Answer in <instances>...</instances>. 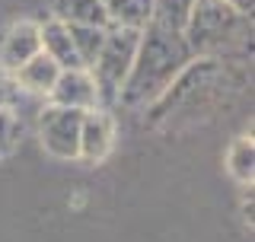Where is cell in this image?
I'll use <instances>...</instances> for the list:
<instances>
[{
  "label": "cell",
  "instance_id": "cell-10",
  "mask_svg": "<svg viewBox=\"0 0 255 242\" xmlns=\"http://www.w3.org/2000/svg\"><path fill=\"white\" fill-rule=\"evenodd\" d=\"M58 74H61L58 64L48 58V54L38 51L35 58H29L13 77H16V86H19V90H26L32 96H48L51 86H54V80H58Z\"/></svg>",
  "mask_w": 255,
  "mask_h": 242
},
{
  "label": "cell",
  "instance_id": "cell-1",
  "mask_svg": "<svg viewBox=\"0 0 255 242\" xmlns=\"http://www.w3.org/2000/svg\"><path fill=\"white\" fill-rule=\"evenodd\" d=\"M191 61H195V54H191L182 32L147 22L140 29V42H137V51H134L131 70H128V77L122 83L118 102L128 109L153 106Z\"/></svg>",
  "mask_w": 255,
  "mask_h": 242
},
{
  "label": "cell",
  "instance_id": "cell-17",
  "mask_svg": "<svg viewBox=\"0 0 255 242\" xmlns=\"http://www.w3.org/2000/svg\"><path fill=\"white\" fill-rule=\"evenodd\" d=\"M223 3H230V6H233V10L246 13V16H252V0H223Z\"/></svg>",
  "mask_w": 255,
  "mask_h": 242
},
{
  "label": "cell",
  "instance_id": "cell-12",
  "mask_svg": "<svg viewBox=\"0 0 255 242\" xmlns=\"http://www.w3.org/2000/svg\"><path fill=\"white\" fill-rule=\"evenodd\" d=\"M227 169H230V175H233L236 182L252 185V175H255V143H252L249 134L236 137V140L230 143V150H227Z\"/></svg>",
  "mask_w": 255,
  "mask_h": 242
},
{
  "label": "cell",
  "instance_id": "cell-4",
  "mask_svg": "<svg viewBox=\"0 0 255 242\" xmlns=\"http://www.w3.org/2000/svg\"><path fill=\"white\" fill-rule=\"evenodd\" d=\"M80 121L83 112L80 109H64V106H48L38 115V143L48 156L54 159H77L80 153Z\"/></svg>",
  "mask_w": 255,
  "mask_h": 242
},
{
  "label": "cell",
  "instance_id": "cell-13",
  "mask_svg": "<svg viewBox=\"0 0 255 242\" xmlns=\"http://www.w3.org/2000/svg\"><path fill=\"white\" fill-rule=\"evenodd\" d=\"M191 3L195 0H153V13H150V22L172 32H185V22L191 16Z\"/></svg>",
  "mask_w": 255,
  "mask_h": 242
},
{
  "label": "cell",
  "instance_id": "cell-8",
  "mask_svg": "<svg viewBox=\"0 0 255 242\" xmlns=\"http://www.w3.org/2000/svg\"><path fill=\"white\" fill-rule=\"evenodd\" d=\"M38 45H42V54H48L61 70H74V67H83L77 58V48L70 42V29L58 19H48V22H38Z\"/></svg>",
  "mask_w": 255,
  "mask_h": 242
},
{
  "label": "cell",
  "instance_id": "cell-9",
  "mask_svg": "<svg viewBox=\"0 0 255 242\" xmlns=\"http://www.w3.org/2000/svg\"><path fill=\"white\" fill-rule=\"evenodd\" d=\"M51 19L64 26H102L109 29V16L102 0H51Z\"/></svg>",
  "mask_w": 255,
  "mask_h": 242
},
{
  "label": "cell",
  "instance_id": "cell-2",
  "mask_svg": "<svg viewBox=\"0 0 255 242\" xmlns=\"http://www.w3.org/2000/svg\"><path fill=\"white\" fill-rule=\"evenodd\" d=\"M182 35H185V42H188L195 58L217 61L223 54L249 45L252 16L233 10L223 0H195Z\"/></svg>",
  "mask_w": 255,
  "mask_h": 242
},
{
  "label": "cell",
  "instance_id": "cell-6",
  "mask_svg": "<svg viewBox=\"0 0 255 242\" xmlns=\"http://www.w3.org/2000/svg\"><path fill=\"white\" fill-rule=\"evenodd\" d=\"M115 147V124H112V115L106 109H90L83 112V121H80V153L77 159L83 163H102V159L112 153Z\"/></svg>",
  "mask_w": 255,
  "mask_h": 242
},
{
  "label": "cell",
  "instance_id": "cell-7",
  "mask_svg": "<svg viewBox=\"0 0 255 242\" xmlns=\"http://www.w3.org/2000/svg\"><path fill=\"white\" fill-rule=\"evenodd\" d=\"M38 51H42V45H38V22L19 19L3 32V38H0V67L16 74V70L29 58H35Z\"/></svg>",
  "mask_w": 255,
  "mask_h": 242
},
{
  "label": "cell",
  "instance_id": "cell-14",
  "mask_svg": "<svg viewBox=\"0 0 255 242\" xmlns=\"http://www.w3.org/2000/svg\"><path fill=\"white\" fill-rule=\"evenodd\" d=\"M67 29H70V42L77 48L80 64L90 70L96 54H99V48H102V42H106V29L102 26H67Z\"/></svg>",
  "mask_w": 255,
  "mask_h": 242
},
{
  "label": "cell",
  "instance_id": "cell-15",
  "mask_svg": "<svg viewBox=\"0 0 255 242\" xmlns=\"http://www.w3.org/2000/svg\"><path fill=\"white\" fill-rule=\"evenodd\" d=\"M19 134H22L19 115L13 109H0V156H6L19 143Z\"/></svg>",
  "mask_w": 255,
  "mask_h": 242
},
{
  "label": "cell",
  "instance_id": "cell-3",
  "mask_svg": "<svg viewBox=\"0 0 255 242\" xmlns=\"http://www.w3.org/2000/svg\"><path fill=\"white\" fill-rule=\"evenodd\" d=\"M137 42H140V29H122V26L106 29V42H102L99 54H96V61L90 67L96 93H99V106L118 102L122 83H125L128 70H131L134 51H137Z\"/></svg>",
  "mask_w": 255,
  "mask_h": 242
},
{
  "label": "cell",
  "instance_id": "cell-11",
  "mask_svg": "<svg viewBox=\"0 0 255 242\" xmlns=\"http://www.w3.org/2000/svg\"><path fill=\"white\" fill-rule=\"evenodd\" d=\"M109 26L122 29H143L153 13V0H102Z\"/></svg>",
  "mask_w": 255,
  "mask_h": 242
},
{
  "label": "cell",
  "instance_id": "cell-5",
  "mask_svg": "<svg viewBox=\"0 0 255 242\" xmlns=\"http://www.w3.org/2000/svg\"><path fill=\"white\" fill-rule=\"evenodd\" d=\"M51 106H64V109H102L99 106V93H96L93 74L86 67H74V70H61L58 80H54L51 93H48Z\"/></svg>",
  "mask_w": 255,
  "mask_h": 242
},
{
  "label": "cell",
  "instance_id": "cell-16",
  "mask_svg": "<svg viewBox=\"0 0 255 242\" xmlns=\"http://www.w3.org/2000/svg\"><path fill=\"white\" fill-rule=\"evenodd\" d=\"M16 96H19V86H16V77L10 70L0 67V109H13Z\"/></svg>",
  "mask_w": 255,
  "mask_h": 242
}]
</instances>
